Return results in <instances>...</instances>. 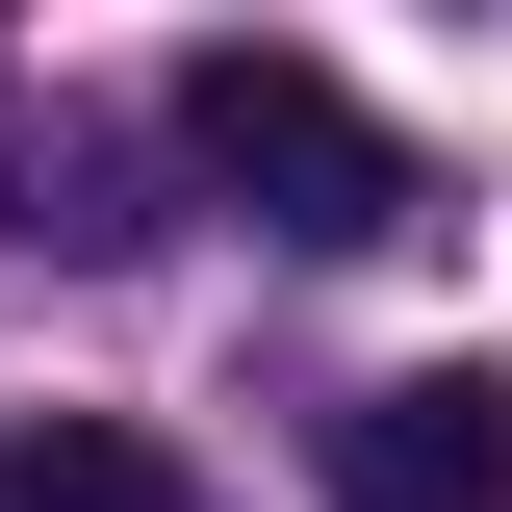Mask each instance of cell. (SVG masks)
<instances>
[{
  "label": "cell",
  "mask_w": 512,
  "mask_h": 512,
  "mask_svg": "<svg viewBox=\"0 0 512 512\" xmlns=\"http://www.w3.org/2000/svg\"><path fill=\"white\" fill-rule=\"evenodd\" d=\"M180 154H205L282 256H384L410 205H436V180H410V128H384L359 77H333V52H256V26H231V52H180Z\"/></svg>",
  "instance_id": "1"
},
{
  "label": "cell",
  "mask_w": 512,
  "mask_h": 512,
  "mask_svg": "<svg viewBox=\"0 0 512 512\" xmlns=\"http://www.w3.org/2000/svg\"><path fill=\"white\" fill-rule=\"evenodd\" d=\"M333 512H512V384L487 359H410L333 410Z\"/></svg>",
  "instance_id": "2"
},
{
  "label": "cell",
  "mask_w": 512,
  "mask_h": 512,
  "mask_svg": "<svg viewBox=\"0 0 512 512\" xmlns=\"http://www.w3.org/2000/svg\"><path fill=\"white\" fill-rule=\"evenodd\" d=\"M0 512H205V461H154L128 410H26L0 436Z\"/></svg>",
  "instance_id": "3"
},
{
  "label": "cell",
  "mask_w": 512,
  "mask_h": 512,
  "mask_svg": "<svg viewBox=\"0 0 512 512\" xmlns=\"http://www.w3.org/2000/svg\"><path fill=\"white\" fill-rule=\"evenodd\" d=\"M26 231H52V256H128L154 205H128V154H103V128H52V180H26Z\"/></svg>",
  "instance_id": "4"
}]
</instances>
